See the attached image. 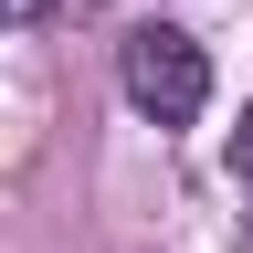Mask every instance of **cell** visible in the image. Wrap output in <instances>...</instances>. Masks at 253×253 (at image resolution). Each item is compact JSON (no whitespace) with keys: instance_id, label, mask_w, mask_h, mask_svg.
<instances>
[{"instance_id":"2","label":"cell","mask_w":253,"mask_h":253,"mask_svg":"<svg viewBox=\"0 0 253 253\" xmlns=\"http://www.w3.org/2000/svg\"><path fill=\"white\" fill-rule=\"evenodd\" d=\"M232 179L253 190V106H243V126H232Z\"/></svg>"},{"instance_id":"3","label":"cell","mask_w":253,"mask_h":253,"mask_svg":"<svg viewBox=\"0 0 253 253\" xmlns=\"http://www.w3.org/2000/svg\"><path fill=\"white\" fill-rule=\"evenodd\" d=\"M32 11H53V0H0V21H32Z\"/></svg>"},{"instance_id":"1","label":"cell","mask_w":253,"mask_h":253,"mask_svg":"<svg viewBox=\"0 0 253 253\" xmlns=\"http://www.w3.org/2000/svg\"><path fill=\"white\" fill-rule=\"evenodd\" d=\"M116 74H126V106H137V116H158V126H190V116L211 106V63H201V42H190L179 21L126 32Z\"/></svg>"}]
</instances>
